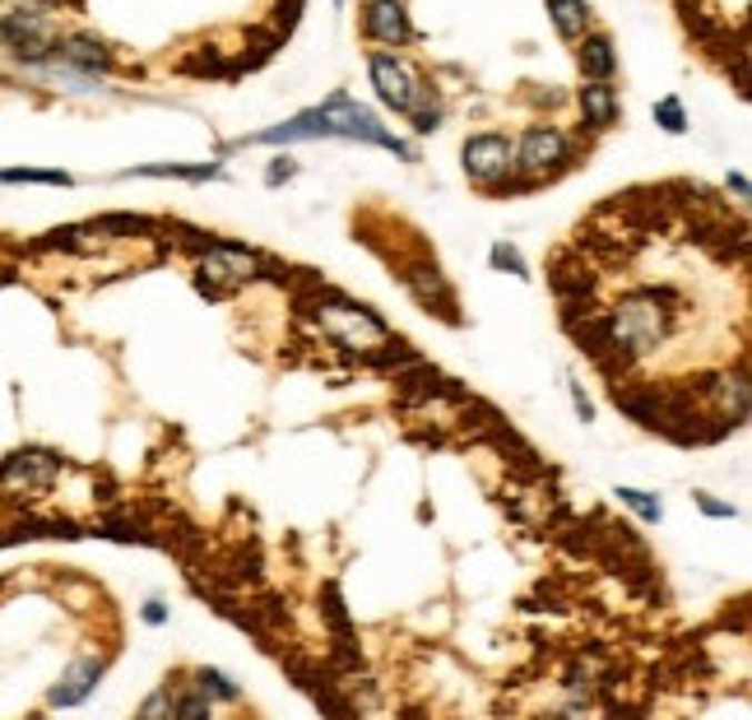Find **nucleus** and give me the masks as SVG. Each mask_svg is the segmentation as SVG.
I'll return each instance as SVG.
<instances>
[{"mask_svg":"<svg viewBox=\"0 0 752 720\" xmlns=\"http://www.w3.org/2000/svg\"><path fill=\"white\" fill-rule=\"evenodd\" d=\"M404 284H409V293L419 298L428 312H437L442 321H460L455 317V293H451V284L442 279V270H437V261H413L409 270H404Z\"/></svg>","mask_w":752,"mask_h":720,"instance_id":"9d476101","label":"nucleus"},{"mask_svg":"<svg viewBox=\"0 0 752 720\" xmlns=\"http://www.w3.org/2000/svg\"><path fill=\"white\" fill-rule=\"evenodd\" d=\"M121 177H181V182H219L223 163H140V168H126Z\"/></svg>","mask_w":752,"mask_h":720,"instance_id":"4468645a","label":"nucleus"},{"mask_svg":"<svg viewBox=\"0 0 752 720\" xmlns=\"http://www.w3.org/2000/svg\"><path fill=\"white\" fill-rule=\"evenodd\" d=\"M6 187H74V177L61 168H0Z\"/></svg>","mask_w":752,"mask_h":720,"instance_id":"dca6fc26","label":"nucleus"},{"mask_svg":"<svg viewBox=\"0 0 752 720\" xmlns=\"http://www.w3.org/2000/svg\"><path fill=\"white\" fill-rule=\"evenodd\" d=\"M655 126H664L669 136H683L688 126H692V121H688V108H683V98H679V93H669V98H660V102H655Z\"/></svg>","mask_w":752,"mask_h":720,"instance_id":"a211bd4d","label":"nucleus"},{"mask_svg":"<svg viewBox=\"0 0 752 720\" xmlns=\"http://www.w3.org/2000/svg\"><path fill=\"white\" fill-rule=\"evenodd\" d=\"M317 112H321V131H325V140H358V144H377V149L395 153V159H404V163H419V149L404 144L395 131H385L381 117H377L372 108H362V102H353L344 89H340V93H330Z\"/></svg>","mask_w":752,"mask_h":720,"instance_id":"f03ea898","label":"nucleus"},{"mask_svg":"<svg viewBox=\"0 0 752 720\" xmlns=\"http://www.w3.org/2000/svg\"><path fill=\"white\" fill-rule=\"evenodd\" d=\"M581 47H576V66H581V74L585 80H613V70H618V51H613V42L604 38V33H581L576 38Z\"/></svg>","mask_w":752,"mask_h":720,"instance_id":"ddd939ff","label":"nucleus"},{"mask_svg":"<svg viewBox=\"0 0 752 720\" xmlns=\"http://www.w3.org/2000/svg\"><path fill=\"white\" fill-rule=\"evenodd\" d=\"M265 270V256L251 247H232V242H200V270H195V289L204 298H223L228 289L247 284Z\"/></svg>","mask_w":752,"mask_h":720,"instance_id":"20e7f679","label":"nucleus"},{"mask_svg":"<svg viewBox=\"0 0 752 720\" xmlns=\"http://www.w3.org/2000/svg\"><path fill=\"white\" fill-rule=\"evenodd\" d=\"M334 6H340V0H334Z\"/></svg>","mask_w":752,"mask_h":720,"instance_id":"bb28decb","label":"nucleus"},{"mask_svg":"<svg viewBox=\"0 0 752 720\" xmlns=\"http://www.w3.org/2000/svg\"><path fill=\"white\" fill-rule=\"evenodd\" d=\"M488 261H492V270H507V274H515V279H530V266H525V256L515 251L511 242H498L488 251Z\"/></svg>","mask_w":752,"mask_h":720,"instance_id":"aec40b11","label":"nucleus"},{"mask_svg":"<svg viewBox=\"0 0 752 720\" xmlns=\"http://www.w3.org/2000/svg\"><path fill=\"white\" fill-rule=\"evenodd\" d=\"M144 623H149V628H163V623H168V604H163V600H149V604H144Z\"/></svg>","mask_w":752,"mask_h":720,"instance_id":"393cba45","label":"nucleus"},{"mask_svg":"<svg viewBox=\"0 0 752 720\" xmlns=\"http://www.w3.org/2000/svg\"><path fill=\"white\" fill-rule=\"evenodd\" d=\"M368 74H372V89L391 112L409 117V126L419 136H432L442 126V93H437L419 70H413L404 57H395V47L372 51L368 57Z\"/></svg>","mask_w":752,"mask_h":720,"instance_id":"f257e3e1","label":"nucleus"},{"mask_svg":"<svg viewBox=\"0 0 752 720\" xmlns=\"http://www.w3.org/2000/svg\"><path fill=\"white\" fill-rule=\"evenodd\" d=\"M362 33H368L377 47L413 42V23H409L404 0H368V6H362Z\"/></svg>","mask_w":752,"mask_h":720,"instance_id":"1a4fd4ad","label":"nucleus"},{"mask_svg":"<svg viewBox=\"0 0 752 720\" xmlns=\"http://www.w3.org/2000/svg\"><path fill=\"white\" fill-rule=\"evenodd\" d=\"M566 386H572V404H576L581 423H594V400L585 396V386H581V381H566Z\"/></svg>","mask_w":752,"mask_h":720,"instance_id":"5701e85b","label":"nucleus"},{"mask_svg":"<svg viewBox=\"0 0 752 720\" xmlns=\"http://www.w3.org/2000/svg\"><path fill=\"white\" fill-rule=\"evenodd\" d=\"M576 102H581V117H585V126H590L594 136L613 131V126L622 121V102H618L613 80H585V89L576 93Z\"/></svg>","mask_w":752,"mask_h":720,"instance_id":"9b49d317","label":"nucleus"},{"mask_svg":"<svg viewBox=\"0 0 752 720\" xmlns=\"http://www.w3.org/2000/svg\"><path fill=\"white\" fill-rule=\"evenodd\" d=\"M618 502H622V507H632L636 517H641V521H651V526L664 517L660 498H655V493H641V488H618Z\"/></svg>","mask_w":752,"mask_h":720,"instance_id":"6ab92c4d","label":"nucleus"},{"mask_svg":"<svg viewBox=\"0 0 752 720\" xmlns=\"http://www.w3.org/2000/svg\"><path fill=\"white\" fill-rule=\"evenodd\" d=\"M51 57H61L66 66H74V70H89V74H108L117 70V51L102 42L98 33H84V29H74V33H61L57 38V47H51Z\"/></svg>","mask_w":752,"mask_h":720,"instance_id":"6e6552de","label":"nucleus"},{"mask_svg":"<svg viewBox=\"0 0 752 720\" xmlns=\"http://www.w3.org/2000/svg\"><path fill=\"white\" fill-rule=\"evenodd\" d=\"M692 502L702 507L711 521H734V507H730V502H720V498H711V493H692Z\"/></svg>","mask_w":752,"mask_h":720,"instance_id":"4be33fe9","label":"nucleus"},{"mask_svg":"<svg viewBox=\"0 0 752 720\" xmlns=\"http://www.w3.org/2000/svg\"><path fill=\"white\" fill-rule=\"evenodd\" d=\"M298 177V163L289 159V153H283V159H274L270 168H265V187H283V182H293Z\"/></svg>","mask_w":752,"mask_h":720,"instance_id":"412c9836","label":"nucleus"},{"mask_svg":"<svg viewBox=\"0 0 752 720\" xmlns=\"http://www.w3.org/2000/svg\"><path fill=\"white\" fill-rule=\"evenodd\" d=\"M140 716H172V692H168V688L153 692V698L140 707Z\"/></svg>","mask_w":752,"mask_h":720,"instance_id":"b1692460","label":"nucleus"},{"mask_svg":"<svg viewBox=\"0 0 752 720\" xmlns=\"http://www.w3.org/2000/svg\"><path fill=\"white\" fill-rule=\"evenodd\" d=\"M317 317H321V330H325V336L340 344V349L368 353V349H377L381 340H391V330H385V321H381L377 312L349 302L344 293H334V289H317Z\"/></svg>","mask_w":752,"mask_h":720,"instance_id":"7ed1b4c3","label":"nucleus"},{"mask_svg":"<svg viewBox=\"0 0 752 720\" xmlns=\"http://www.w3.org/2000/svg\"><path fill=\"white\" fill-rule=\"evenodd\" d=\"M566 163H572V140L558 126H530L521 144L511 149V172H525V182H543Z\"/></svg>","mask_w":752,"mask_h":720,"instance_id":"39448f33","label":"nucleus"},{"mask_svg":"<svg viewBox=\"0 0 752 720\" xmlns=\"http://www.w3.org/2000/svg\"><path fill=\"white\" fill-rule=\"evenodd\" d=\"M61 474V460L51 456V451H14L10 460H0V493H38V488H47L51 479Z\"/></svg>","mask_w":752,"mask_h":720,"instance_id":"0eeeda50","label":"nucleus"},{"mask_svg":"<svg viewBox=\"0 0 752 720\" xmlns=\"http://www.w3.org/2000/svg\"><path fill=\"white\" fill-rule=\"evenodd\" d=\"M549 14H553L558 38L566 42H576L590 29V0H549Z\"/></svg>","mask_w":752,"mask_h":720,"instance_id":"2eb2a0df","label":"nucleus"},{"mask_svg":"<svg viewBox=\"0 0 752 720\" xmlns=\"http://www.w3.org/2000/svg\"><path fill=\"white\" fill-rule=\"evenodd\" d=\"M724 187H730L739 200H748V177L743 172H730V182H724Z\"/></svg>","mask_w":752,"mask_h":720,"instance_id":"a878e982","label":"nucleus"},{"mask_svg":"<svg viewBox=\"0 0 752 720\" xmlns=\"http://www.w3.org/2000/svg\"><path fill=\"white\" fill-rule=\"evenodd\" d=\"M511 136L502 131H479L464 140L460 149V163H464V177H470L474 187L483 191H498L502 182H511Z\"/></svg>","mask_w":752,"mask_h":720,"instance_id":"423d86ee","label":"nucleus"},{"mask_svg":"<svg viewBox=\"0 0 752 720\" xmlns=\"http://www.w3.org/2000/svg\"><path fill=\"white\" fill-rule=\"evenodd\" d=\"M191 679L195 683H187V688H195L204 702H238V683H232L228 674H219V670H210V664L191 670Z\"/></svg>","mask_w":752,"mask_h":720,"instance_id":"f3484780","label":"nucleus"},{"mask_svg":"<svg viewBox=\"0 0 752 720\" xmlns=\"http://www.w3.org/2000/svg\"><path fill=\"white\" fill-rule=\"evenodd\" d=\"M102 670H108V660L102 656H84V660H74L70 670L61 674V683L47 692V707H80L89 692H93V683L102 679Z\"/></svg>","mask_w":752,"mask_h":720,"instance_id":"f8f14e48","label":"nucleus"}]
</instances>
